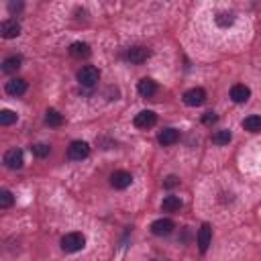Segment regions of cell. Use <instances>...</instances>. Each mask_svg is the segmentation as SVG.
<instances>
[{
  "mask_svg": "<svg viewBox=\"0 0 261 261\" xmlns=\"http://www.w3.org/2000/svg\"><path fill=\"white\" fill-rule=\"evenodd\" d=\"M88 153H90V145H88L86 141H74V143H71L70 147H68V157L74 159V161L86 159Z\"/></svg>",
  "mask_w": 261,
  "mask_h": 261,
  "instance_id": "cell-3",
  "label": "cell"
},
{
  "mask_svg": "<svg viewBox=\"0 0 261 261\" xmlns=\"http://www.w3.org/2000/svg\"><path fill=\"white\" fill-rule=\"evenodd\" d=\"M243 129L249 131V133H261V117H257V114L247 117L243 121Z\"/></svg>",
  "mask_w": 261,
  "mask_h": 261,
  "instance_id": "cell-17",
  "label": "cell"
},
{
  "mask_svg": "<svg viewBox=\"0 0 261 261\" xmlns=\"http://www.w3.org/2000/svg\"><path fill=\"white\" fill-rule=\"evenodd\" d=\"M165 188H175V186H180V180H177L175 175H168L165 177V182H163Z\"/></svg>",
  "mask_w": 261,
  "mask_h": 261,
  "instance_id": "cell-26",
  "label": "cell"
},
{
  "mask_svg": "<svg viewBox=\"0 0 261 261\" xmlns=\"http://www.w3.org/2000/svg\"><path fill=\"white\" fill-rule=\"evenodd\" d=\"M13 122H17V114L13 110L0 112V124H2V127H8V124H13Z\"/></svg>",
  "mask_w": 261,
  "mask_h": 261,
  "instance_id": "cell-22",
  "label": "cell"
},
{
  "mask_svg": "<svg viewBox=\"0 0 261 261\" xmlns=\"http://www.w3.org/2000/svg\"><path fill=\"white\" fill-rule=\"evenodd\" d=\"M182 206H184V202H182L180 196H165L163 202H161V208L165 212H177Z\"/></svg>",
  "mask_w": 261,
  "mask_h": 261,
  "instance_id": "cell-15",
  "label": "cell"
},
{
  "mask_svg": "<svg viewBox=\"0 0 261 261\" xmlns=\"http://www.w3.org/2000/svg\"><path fill=\"white\" fill-rule=\"evenodd\" d=\"M4 165L10 170H18V168H23V151L20 149H8L4 153Z\"/></svg>",
  "mask_w": 261,
  "mask_h": 261,
  "instance_id": "cell-7",
  "label": "cell"
},
{
  "mask_svg": "<svg viewBox=\"0 0 261 261\" xmlns=\"http://www.w3.org/2000/svg\"><path fill=\"white\" fill-rule=\"evenodd\" d=\"M45 122L49 124V127H59L61 122H64V117L55 110V108H49L47 112H45Z\"/></svg>",
  "mask_w": 261,
  "mask_h": 261,
  "instance_id": "cell-19",
  "label": "cell"
},
{
  "mask_svg": "<svg viewBox=\"0 0 261 261\" xmlns=\"http://www.w3.org/2000/svg\"><path fill=\"white\" fill-rule=\"evenodd\" d=\"M110 184H112V188H117V190H124V188H129L133 184V175L124 170H119L110 175Z\"/></svg>",
  "mask_w": 261,
  "mask_h": 261,
  "instance_id": "cell-6",
  "label": "cell"
},
{
  "mask_svg": "<svg viewBox=\"0 0 261 261\" xmlns=\"http://www.w3.org/2000/svg\"><path fill=\"white\" fill-rule=\"evenodd\" d=\"M4 90H6V94H10V96H23V94L27 92V82L20 80V78H13L10 82H6Z\"/></svg>",
  "mask_w": 261,
  "mask_h": 261,
  "instance_id": "cell-12",
  "label": "cell"
},
{
  "mask_svg": "<svg viewBox=\"0 0 261 261\" xmlns=\"http://www.w3.org/2000/svg\"><path fill=\"white\" fill-rule=\"evenodd\" d=\"M137 90H139V94L143 98H151L155 92H157V84H155L153 80H149V78H143L139 84H137Z\"/></svg>",
  "mask_w": 261,
  "mask_h": 261,
  "instance_id": "cell-14",
  "label": "cell"
},
{
  "mask_svg": "<svg viewBox=\"0 0 261 261\" xmlns=\"http://www.w3.org/2000/svg\"><path fill=\"white\" fill-rule=\"evenodd\" d=\"M177 139H180V133H177L175 129H163L161 133H159V137H157V141L163 145V147H168V145H174Z\"/></svg>",
  "mask_w": 261,
  "mask_h": 261,
  "instance_id": "cell-16",
  "label": "cell"
},
{
  "mask_svg": "<svg viewBox=\"0 0 261 261\" xmlns=\"http://www.w3.org/2000/svg\"><path fill=\"white\" fill-rule=\"evenodd\" d=\"M174 228H175L174 221H170V218H159V221H155L151 225V233L155 237H168L174 233Z\"/></svg>",
  "mask_w": 261,
  "mask_h": 261,
  "instance_id": "cell-5",
  "label": "cell"
},
{
  "mask_svg": "<svg viewBox=\"0 0 261 261\" xmlns=\"http://www.w3.org/2000/svg\"><path fill=\"white\" fill-rule=\"evenodd\" d=\"M20 6H23V4H15V2H10V4H8L10 13H15V10H20Z\"/></svg>",
  "mask_w": 261,
  "mask_h": 261,
  "instance_id": "cell-28",
  "label": "cell"
},
{
  "mask_svg": "<svg viewBox=\"0 0 261 261\" xmlns=\"http://www.w3.org/2000/svg\"><path fill=\"white\" fill-rule=\"evenodd\" d=\"M249 96H251V90H249L245 84H237V86L231 88V98H233V102H237V104L247 102Z\"/></svg>",
  "mask_w": 261,
  "mask_h": 261,
  "instance_id": "cell-13",
  "label": "cell"
},
{
  "mask_svg": "<svg viewBox=\"0 0 261 261\" xmlns=\"http://www.w3.org/2000/svg\"><path fill=\"white\" fill-rule=\"evenodd\" d=\"M13 202H15V198H13V194H10L8 190L0 192V208H10V206H13Z\"/></svg>",
  "mask_w": 261,
  "mask_h": 261,
  "instance_id": "cell-24",
  "label": "cell"
},
{
  "mask_svg": "<svg viewBox=\"0 0 261 261\" xmlns=\"http://www.w3.org/2000/svg\"><path fill=\"white\" fill-rule=\"evenodd\" d=\"M216 121H218V117H216L214 112H206L204 117H202V122H204V124H214Z\"/></svg>",
  "mask_w": 261,
  "mask_h": 261,
  "instance_id": "cell-27",
  "label": "cell"
},
{
  "mask_svg": "<svg viewBox=\"0 0 261 261\" xmlns=\"http://www.w3.org/2000/svg\"><path fill=\"white\" fill-rule=\"evenodd\" d=\"M153 261H165V259H153Z\"/></svg>",
  "mask_w": 261,
  "mask_h": 261,
  "instance_id": "cell-29",
  "label": "cell"
},
{
  "mask_svg": "<svg viewBox=\"0 0 261 261\" xmlns=\"http://www.w3.org/2000/svg\"><path fill=\"white\" fill-rule=\"evenodd\" d=\"M149 55H151V51L147 47H131L129 53H127L129 61H131V64H135V66H139V64H143V61H147Z\"/></svg>",
  "mask_w": 261,
  "mask_h": 261,
  "instance_id": "cell-11",
  "label": "cell"
},
{
  "mask_svg": "<svg viewBox=\"0 0 261 261\" xmlns=\"http://www.w3.org/2000/svg\"><path fill=\"white\" fill-rule=\"evenodd\" d=\"M86 245V237L82 233H68L64 239H61V249L66 253H76V251H82Z\"/></svg>",
  "mask_w": 261,
  "mask_h": 261,
  "instance_id": "cell-1",
  "label": "cell"
},
{
  "mask_svg": "<svg viewBox=\"0 0 261 261\" xmlns=\"http://www.w3.org/2000/svg\"><path fill=\"white\" fill-rule=\"evenodd\" d=\"M31 149H33V153L37 155V157H47L49 151H51V147H49V145H45V143H37Z\"/></svg>",
  "mask_w": 261,
  "mask_h": 261,
  "instance_id": "cell-23",
  "label": "cell"
},
{
  "mask_svg": "<svg viewBox=\"0 0 261 261\" xmlns=\"http://www.w3.org/2000/svg\"><path fill=\"white\" fill-rule=\"evenodd\" d=\"M233 20L235 17L231 13H221L216 17V25H221V27H228V25H233Z\"/></svg>",
  "mask_w": 261,
  "mask_h": 261,
  "instance_id": "cell-25",
  "label": "cell"
},
{
  "mask_svg": "<svg viewBox=\"0 0 261 261\" xmlns=\"http://www.w3.org/2000/svg\"><path fill=\"white\" fill-rule=\"evenodd\" d=\"M231 139H233V135H231V131H226V129L216 131L212 135V143L214 145H228V141H231Z\"/></svg>",
  "mask_w": 261,
  "mask_h": 261,
  "instance_id": "cell-20",
  "label": "cell"
},
{
  "mask_svg": "<svg viewBox=\"0 0 261 261\" xmlns=\"http://www.w3.org/2000/svg\"><path fill=\"white\" fill-rule=\"evenodd\" d=\"M98 80H100V71L94 68V66H84V68L78 71V82H80L82 86H88L90 88V86L96 84Z\"/></svg>",
  "mask_w": 261,
  "mask_h": 261,
  "instance_id": "cell-2",
  "label": "cell"
},
{
  "mask_svg": "<svg viewBox=\"0 0 261 261\" xmlns=\"http://www.w3.org/2000/svg\"><path fill=\"white\" fill-rule=\"evenodd\" d=\"M70 53L74 57H88L90 55V47L86 43H74L70 47Z\"/></svg>",
  "mask_w": 261,
  "mask_h": 261,
  "instance_id": "cell-21",
  "label": "cell"
},
{
  "mask_svg": "<svg viewBox=\"0 0 261 261\" xmlns=\"http://www.w3.org/2000/svg\"><path fill=\"white\" fill-rule=\"evenodd\" d=\"M20 68V57L18 55H13V57H6L2 61V71L4 74H13V71H17Z\"/></svg>",
  "mask_w": 261,
  "mask_h": 261,
  "instance_id": "cell-18",
  "label": "cell"
},
{
  "mask_svg": "<svg viewBox=\"0 0 261 261\" xmlns=\"http://www.w3.org/2000/svg\"><path fill=\"white\" fill-rule=\"evenodd\" d=\"M204 100H206V92L202 88H192L184 94V102L188 106H200V104H204Z\"/></svg>",
  "mask_w": 261,
  "mask_h": 261,
  "instance_id": "cell-8",
  "label": "cell"
},
{
  "mask_svg": "<svg viewBox=\"0 0 261 261\" xmlns=\"http://www.w3.org/2000/svg\"><path fill=\"white\" fill-rule=\"evenodd\" d=\"M0 35L4 39H15L20 35V25L17 23L15 18H8V20H2V25H0Z\"/></svg>",
  "mask_w": 261,
  "mask_h": 261,
  "instance_id": "cell-10",
  "label": "cell"
},
{
  "mask_svg": "<svg viewBox=\"0 0 261 261\" xmlns=\"http://www.w3.org/2000/svg\"><path fill=\"white\" fill-rule=\"evenodd\" d=\"M133 122L137 129H151V127H155V122H157V114L153 110H141L139 114H135Z\"/></svg>",
  "mask_w": 261,
  "mask_h": 261,
  "instance_id": "cell-4",
  "label": "cell"
},
{
  "mask_svg": "<svg viewBox=\"0 0 261 261\" xmlns=\"http://www.w3.org/2000/svg\"><path fill=\"white\" fill-rule=\"evenodd\" d=\"M212 241V228L210 225H202L200 231H198V249H200V253H206L208 251V245Z\"/></svg>",
  "mask_w": 261,
  "mask_h": 261,
  "instance_id": "cell-9",
  "label": "cell"
}]
</instances>
